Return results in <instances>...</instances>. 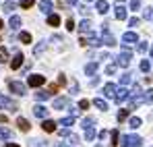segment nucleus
<instances>
[{
	"instance_id": "412c9836",
	"label": "nucleus",
	"mask_w": 153,
	"mask_h": 147,
	"mask_svg": "<svg viewBox=\"0 0 153 147\" xmlns=\"http://www.w3.org/2000/svg\"><path fill=\"white\" fill-rule=\"evenodd\" d=\"M52 93L50 91H35V99H39V101H46V99H50Z\"/></svg>"
},
{
	"instance_id": "7c9ffc66",
	"label": "nucleus",
	"mask_w": 153,
	"mask_h": 147,
	"mask_svg": "<svg viewBox=\"0 0 153 147\" xmlns=\"http://www.w3.org/2000/svg\"><path fill=\"white\" fill-rule=\"evenodd\" d=\"M44 50H46V42H39V44H37V46L33 48V54H35V56H39V54H42Z\"/></svg>"
},
{
	"instance_id": "b1692460",
	"label": "nucleus",
	"mask_w": 153,
	"mask_h": 147,
	"mask_svg": "<svg viewBox=\"0 0 153 147\" xmlns=\"http://www.w3.org/2000/svg\"><path fill=\"white\" fill-rule=\"evenodd\" d=\"M93 104H95V108H100V110H102V112H105V110H108V101H103L102 98L93 99Z\"/></svg>"
},
{
	"instance_id": "4be33fe9",
	"label": "nucleus",
	"mask_w": 153,
	"mask_h": 147,
	"mask_svg": "<svg viewBox=\"0 0 153 147\" xmlns=\"http://www.w3.org/2000/svg\"><path fill=\"white\" fill-rule=\"evenodd\" d=\"M48 25L58 27V25H60V17H58V15H54V13H52V15H48Z\"/></svg>"
},
{
	"instance_id": "f704fd0d",
	"label": "nucleus",
	"mask_w": 153,
	"mask_h": 147,
	"mask_svg": "<svg viewBox=\"0 0 153 147\" xmlns=\"http://www.w3.org/2000/svg\"><path fill=\"white\" fill-rule=\"evenodd\" d=\"M29 147H48L44 141H39V139H31L29 141Z\"/></svg>"
},
{
	"instance_id": "5fc2aeb1",
	"label": "nucleus",
	"mask_w": 153,
	"mask_h": 147,
	"mask_svg": "<svg viewBox=\"0 0 153 147\" xmlns=\"http://www.w3.org/2000/svg\"><path fill=\"white\" fill-rule=\"evenodd\" d=\"M66 2H68V4H76L79 0H66Z\"/></svg>"
},
{
	"instance_id": "72a5a7b5",
	"label": "nucleus",
	"mask_w": 153,
	"mask_h": 147,
	"mask_svg": "<svg viewBox=\"0 0 153 147\" xmlns=\"http://www.w3.org/2000/svg\"><path fill=\"white\" fill-rule=\"evenodd\" d=\"M143 17H145L147 21H153V6H147V8H145V13H143Z\"/></svg>"
},
{
	"instance_id": "a19ab883",
	"label": "nucleus",
	"mask_w": 153,
	"mask_h": 147,
	"mask_svg": "<svg viewBox=\"0 0 153 147\" xmlns=\"http://www.w3.org/2000/svg\"><path fill=\"white\" fill-rule=\"evenodd\" d=\"M139 8H141V0H130V10H134V13H137Z\"/></svg>"
},
{
	"instance_id": "09e8293b",
	"label": "nucleus",
	"mask_w": 153,
	"mask_h": 147,
	"mask_svg": "<svg viewBox=\"0 0 153 147\" xmlns=\"http://www.w3.org/2000/svg\"><path fill=\"white\" fill-rule=\"evenodd\" d=\"M79 10H81V15H85V17L89 19V8H87V6H79Z\"/></svg>"
},
{
	"instance_id": "4468645a",
	"label": "nucleus",
	"mask_w": 153,
	"mask_h": 147,
	"mask_svg": "<svg viewBox=\"0 0 153 147\" xmlns=\"http://www.w3.org/2000/svg\"><path fill=\"white\" fill-rule=\"evenodd\" d=\"M39 10L46 13V15H52V0H42L39 2Z\"/></svg>"
},
{
	"instance_id": "8fccbe9b",
	"label": "nucleus",
	"mask_w": 153,
	"mask_h": 147,
	"mask_svg": "<svg viewBox=\"0 0 153 147\" xmlns=\"http://www.w3.org/2000/svg\"><path fill=\"white\" fill-rule=\"evenodd\" d=\"M64 83H66V77H64V75H60V77H58V87H60V85H64Z\"/></svg>"
},
{
	"instance_id": "39448f33",
	"label": "nucleus",
	"mask_w": 153,
	"mask_h": 147,
	"mask_svg": "<svg viewBox=\"0 0 153 147\" xmlns=\"http://www.w3.org/2000/svg\"><path fill=\"white\" fill-rule=\"evenodd\" d=\"M0 108H6V110H10V112H17V104L13 101V99H8V98H4V96H0Z\"/></svg>"
},
{
	"instance_id": "f257e3e1",
	"label": "nucleus",
	"mask_w": 153,
	"mask_h": 147,
	"mask_svg": "<svg viewBox=\"0 0 153 147\" xmlns=\"http://www.w3.org/2000/svg\"><path fill=\"white\" fill-rule=\"evenodd\" d=\"M130 56H132V52L128 46H122V52L116 56V66H128L130 64Z\"/></svg>"
},
{
	"instance_id": "4c0bfd02",
	"label": "nucleus",
	"mask_w": 153,
	"mask_h": 147,
	"mask_svg": "<svg viewBox=\"0 0 153 147\" xmlns=\"http://www.w3.org/2000/svg\"><path fill=\"white\" fill-rule=\"evenodd\" d=\"M6 60H8V50L0 48V62H6Z\"/></svg>"
},
{
	"instance_id": "aec40b11",
	"label": "nucleus",
	"mask_w": 153,
	"mask_h": 147,
	"mask_svg": "<svg viewBox=\"0 0 153 147\" xmlns=\"http://www.w3.org/2000/svg\"><path fill=\"white\" fill-rule=\"evenodd\" d=\"M10 137H13V131L6 128V126H0V139L4 141V139H10Z\"/></svg>"
},
{
	"instance_id": "13d9d810",
	"label": "nucleus",
	"mask_w": 153,
	"mask_h": 147,
	"mask_svg": "<svg viewBox=\"0 0 153 147\" xmlns=\"http://www.w3.org/2000/svg\"><path fill=\"white\" fill-rule=\"evenodd\" d=\"M87 2H91V0H87Z\"/></svg>"
},
{
	"instance_id": "1a4fd4ad",
	"label": "nucleus",
	"mask_w": 153,
	"mask_h": 147,
	"mask_svg": "<svg viewBox=\"0 0 153 147\" xmlns=\"http://www.w3.org/2000/svg\"><path fill=\"white\" fill-rule=\"evenodd\" d=\"M116 89H118V87H116L114 83H105V85H103V96H105V98H116Z\"/></svg>"
},
{
	"instance_id": "393cba45",
	"label": "nucleus",
	"mask_w": 153,
	"mask_h": 147,
	"mask_svg": "<svg viewBox=\"0 0 153 147\" xmlns=\"http://www.w3.org/2000/svg\"><path fill=\"white\" fill-rule=\"evenodd\" d=\"M85 73L87 75H95L97 73V62H89V64L85 66Z\"/></svg>"
},
{
	"instance_id": "bb28decb",
	"label": "nucleus",
	"mask_w": 153,
	"mask_h": 147,
	"mask_svg": "<svg viewBox=\"0 0 153 147\" xmlns=\"http://www.w3.org/2000/svg\"><path fill=\"white\" fill-rule=\"evenodd\" d=\"M128 124H130V126H132V128H139V126H141V124H143V120H141V118H139V116H132V118H130V120H128Z\"/></svg>"
},
{
	"instance_id": "6e6552de",
	"label": "nucleus",
	"mask_w": 153,
	"mask_h": 147,
	"mask_svg": "<svg viewBox=\"0 0 153 147\" xmlns=\"http://www.w3.org/2000/svg\"><path fill=\"white\" fill-rule=\"evenodd\" d=\"M130 98V91H128L126 87H120V89H116V101H118V104H122V101H126V99Z\"/></svg>"
},
{
	"instance_id": "c03bdc74",
	"label": "nucleus",
	"mask_w": 153,
	"mask_h": 147,
	"mask_svg": "<svg viewBox=\"0 0 153 147\" xmlns=\"http://www.w3.org/2000/svg\"><path fill=\"white\" fill-rule=\"evenodd\" d=\"M116 73V64H108L105 66V75H114Z\"/></svg>"
},
{
	"instance_id": "864d4df0",
	"label": "nucleus",
	"mask_w": 153,
	"mask_h": 147,
	"mask_svg": "<svg viewBox=\"0 0 153 147\" xmlns=\"http://www.w3.org/2000/svg\"><path fill=\"white\" fill-rule=\"evenodd\" d=\"M6 147H19L17 143H6Z\"/></svg>"
},
{
	"instance_id": "603ef678",
	"label": "nucleus",
	"mask_w": 153,
	"mask_h": 147,
	"mask_svg": "<svg viewBox=\"0 0 153 147\" xmlns=\"http://www.w3.org/2000/svg\"><path fill=\"white\" fill-rule=\"evenodd\" d=\"M8 118H6V114H0V122H6Z\"/></svg>"
},
{
	"instance_id": "5701e85b",
	"label": "nucleus",
	"mask_w": 153,
	"mask_h": 147,
	"mask_svg": "<svg viewBox=\"0 0 153 147\" xmlns=\"http://www.w3.org/2000/svg\"><path fill=\"white\" fill-rule=\"evenodd\" d=\"M93 122H95V120H93L91 116H85V118H83V122H81V126L87 131V128H93Z\"/></svg>"
},
{
	"instance_id": "7ed1b4c3",
	"label": "nucleus",
	"mask_w": 153,
	"mask_h": 147,
	"mask_svg": "<svg viewBox=\"0 0 153 147\" xmlns=\"http://www.w3.org/2000/svg\"><path fill=\"white\" fill-rule=\"evenodd\" d=\"M8 89H10L15 96H25V91H27L25 83H21V81H10V83H8Z\"/></svg>"
},
{
	"instance_id": "de8ad7c7",
	"label": "nucleus",
	"mask_w": 153,
	"mask_h": 147,
	"mask_svg": "<svg viewBox=\"0 0 153 147\" xmlns=\"http://www.w3.org/2000/svg\"><path fill=\"white\" fill-rule=\"evenodd\" d=\"M66 29H68V31L75 29V21H73V19H66Z\"/></svg>"
},
{
	"instance_id": "c9c22d12",
	"label": "nucleus",
	"mask_w": 153,
	"mask_h": 147,
	"mask_svg": "<svg viewBox=\"0 0 153 147\" xmlns=\"http://www.w3.org/2000/svg\"><path fill=\"white\" fill-rule=\"evenodd\" d=\"M139 25H141V19L139 17H130L128 19V27H139Z\"/></svg>"
},
{
	"instance_id": "bf43d9fd",
	"label": "nucleus",
	"mask_w": 153,
	"mask_h": 147,
	"mask_svg": "<svg viewBox=\"0 0 153 147\" xmlns=\"http://www.w3.org/2000/svg\"><path fill=\"white\" fill-rule=\"evenodd\" d=\"M13 2H15V0H13Z\"/></svg>"
},
{
	"instance_id": "79ce46f5",
	"label": "nucleus",
	"mask_w": 153,
	"mask_h": 147,
	"mask_svg": "<svg viewBox=\"0 0 153 147\" xmlns=\"http://www.w3.org/2000/svg\"><path fill=\"white\" fill-rule=\"evenodd\" d=\"M33 4H35V0H21V6L23 8H31Z\"/></svg>"
},
{
	"instance_id": "4d7b16f0",
	"label": "nucleus",
	"mask_w": 153,
	"mask_h": 147,
	"mask_svg": "<svg viewBox=\"0 0 153 147\" xmlns=\"http://www.w3.org/2000/svg\"><path fill=\"white\" fill-rule=\"evenodd\" d=\"M2 27H4V23H2V19H0V29H2Z\"/></svg>"
},
{
	"instance_id": "6ab92c4d",
	"label": "nucleus",
	"mask_w": 153,
	"mask_h": 147,
	"mask_svg": "<svg viewBox=\"0 0 153 147\" xmlns=\"http://www.w3.org/2000/svg\"><path fill=\"white\" fill-rule=\"evenodd\" d=\"M108 10H110V4L103 2V0H100V2H97V13H100V15H105Z\"/></svg>"
},
{
	"instance_id": "0eeeda50",
	"label": "nucleus",
	"mask_w": 153,
	"mask_h": 147,
	"mask_svg": "<svg viewBox=\"0 0 153 147\" xmlns=\"http://www.w3.org/2000/svg\"><path fill=\"white\" fill-rule=\"evenodd\" d=\"M139 42V35L134 33V31H126L124 35H122V44L124 46H130V44H137Z\"/></svg>"
},
{
	"instance_id": "3c124183",
	"label": "nucleus",
	"mask_w": 153,
	"mask_h": 147,
	"mask_svg": "<svg viewBox=\"0 0 153 147\" xmlns=\"http://www.w3.org/2000/svg\"><path fill=\"white\" fill-rule=\"evenodd\" d=\"M60 135H62V137H71V135H73V133H71V131H68V128H62V131H60Z\"/></svg>"
},
{
	"instance_id": "c756f323",
	"label": "nucleus",
	"mask_w": 153,
	"mask_h": 147,
	"mask_svg": "<svg viewBox=\"0 0 153 147\" xmlns=\"http://www.w3.org/2000/svg\"><path fill=\"white\" fill-rule=\"evenodd\" d=\"M128 112H130L128 108H122V110H118V120H120V122H122V120H126V118H128Z\"/></svg>"
},
{
	"instance_id": "2f4dec72",
	"label": "nucleus",
	"mask_w": 153,
	"mask_h": 147,
	"mask_svg": "<svg viewBox=\"0 0 153 147\" xmlns=\"http://www.w3.org/2000/svg\"><path fill=\"white\" fill-rule=\"evenodd\" d=\"M95 139V128H87L85 131V141H93Z\"/></svg>"
},
{
	"instance_id": "ddd939ff",
	"label": "nucleus",
	"mask_w": 153,
	"mask_h": 147,
	"mask_svg": "<svg viewBox=\"0 0 153 147\" xmlns=\"http://www.w3.org/2000/svg\"><path fill=\"white\" fill-rule=\"evenodd\" d=\"M42 128H44L46 133H54V131H56V122L50 120V118H46V120L42 122Z\"/></svg>"
},
{
	"instance_id": "ea45409f",
	"label": "nucleus",
	"mask_w": 153,
	"mask_h": 147,
	"mask_svg": "<svg viewBox=\"0 0 153 147\" xmlns=\"http://www.w3.org/2000/svg\"><path fill=\"white\" fill-rule=\"evenodd\" d=\"M120 143V135H118V131H112V145H118Z\"/></svg>"
},
{
	"instance_id": "dca6fc26",
	"label": "nucleus",
	"mask_w": 153,
	"mask_h": 147,
	"mask_svg": "<svg viewBox=\"0 0 153 147\" xmlns=\"http://www.w3.org/2000/svg\"><path fill=\"white\" fill-rule=\"evenodd\" d=\"M102 42H103V44H105V46H116V37H114L112 33H103Z\"/></svg>"
},
{
	"instance_id": "20e7f679",
	"label": "nucleus",
	"mask_w": 153,
	"mask_h": 147,
	"mask_svg": "<svg viewBox=\"0 0 153 147\" xmlns=\"http://www.w3.org/2000/svg\"><path fill=\"white\" fill-rule=\"evenodd\" d=\"M114 6H116V19H118V21H126V8H124V0H116V4H114Z\"/></svg>"
},
{
	"instance_id": "a211bd4d",
	"label": "nucleus",
	"mask_w": 153,
	"mask_h": 147,
	"mask_svg": "<svg viewBox=\"0 0 153 147\" xmlns=\"http://www.w3.org/2000/svg\"><path fill=\"white\" fill-rule=\"evenodd\" d=\"M89 29H91V21H89V19H83V21L79 23V31H81V33H87Z\"/></svg>"
},
{
	"instance_id": "a18cd8bd",
	"label": "nucleus",
	"mask_w": 153,
	"mask_h": 147,
	"mask_svg": "<svg viewBox=\"0 0 153 147\" xmlns=\"http://www.w3.org/2000/svg\"><path fill=\"white\" fill-rule=\"evenodd\" d=\"M147 48H149V46H147V42H139V46H137V50H139L141 54H143V52H145Z\"/></svg>"
},
{
	"instance_id": "f03ea898",
	"label": "nucleus",
	"mask_w": 153,
	"mask_h": 147,
	"mask_svg": "<svg viewBox=\"0 0 153 147\" xmlns=\"http://www.w3.org/2000/svg\"><path fill=\"white\" fill-rule=\"evenodd\" d=\"M141 137H137V135H124V137H120V147H141Z\"/></svg>"
},
{
	"instance_id": "9b49d317",
	"label": "nucleus",
	"mask_w": 153,
	"mask_h": 147,
	"mask_svg": "<svg viewBox=\"0 0 153 147\" xmlns=\"http://www.w3.org/2000/svg\"><path fill=\"white\" fill-rule=\"evenodd\" d=\"M23 58H25V56H23L21 52H17V54H15V58L10 60V69H15V71H17V69L23 64Z\"/></svg>"
},
{
	"instance_id": "f3484780",
	"label": "nucleus",
	"mask_w": 153,
	"mask_h": 147,
	"mask_svg": "<svg viewBox=\"0 0 153 147\" xmlns=\"http://www.w3.org/2000/svg\"><path fill=\"white\" fill-rule=\"evenodd\" d=\"M17 124H19V128H21V131H29V128H31V124H29V120H27V118H21V116H19V118H17Z\"/></svg>"
},
{
	"instance_id": "37998d69",
	"label": "nucleus",
	"mask_w": 153,
	"mask_h": 147,
	"mask_svg": "<svg viewBox=\"0 0 153 147\" xmlns=\"http://www.w3.org/2000/svg\"><path fill=\"white\" fill-rule=\"evenodd\" d=\"M89 108V99H81L79 101V110H87Z\"/></svg>"
},
{
	"instance_id": "e433bc0d",
	"label": "nucleus",
	"mask_w": 153,
	"mask_h": 147,
	"mask_svg": "<svg viewBox=\"0 0 153 147\" xmlns=\"http://www.w3.org/2000/svg\"><path fill=\"white\" fill-rule=\"evenodd\" d=\"M149 69H151V62L149 60H141V71L143 73H149Z\"/></svg>"
},
{
	"instance_id": "473e14b6",
	"label": "nucleus",
	"mask_w": 153,
	"mask_h": 147,
	"mask_svg": "<svg viewBox=\"0 0 153 147\" xmlns=\"http://www.w3.org/2000/svg\"><path fill=\"white\" fill-rule=\"evenodd\" d=\"M143 99H145V104H151L153 101V89H147V91L143 93Z\"/></svg>"
},
{
	"instance_id": "49530a36",
	"label": "nucleus",
	"mask_w": 153,
	"mask_h": 147,
	"mask_svg": "<svg viewBox=\"0 0 153 147\" xmlns=\"http://www.w3.org/2000/svg\"><path fill=\"white\" fill-rule=\"evenodd\" d=\"M71 93H73V96L79 93V85H76V81H71Z\"/></svg>"
},
{
	"instance_id": "9d476101",
	"label": "nucleus",
	"mask_w": 153,
	"mask_h": 147,
	"mask_svg": "<svg viewBox=\"0 0 153 147\" xmlns=\"http://www.w3.org/2000/svg\"><path fill=\"white\" fill-rule=\"evenodd\" d=\"M66 106H71V99L68 98H56L54 99V108L56 110H64Z\"/></svg>"
},
{
	"instance_id": "423d86ee",
	"label": "nucleus",
	"mask_w": 153,
	"mask_h": 147,
	"mask_svg": "<svg viewBox=\"0 0 153 147\" xmlns=\"http://www.w3.org/2000/svg\"><path fill=\"white\" fill-rule=\"evenodd\" d=\"M31 87H39V85H44L46 83V77L44 75H29V81H27Z\"/></svg>"
},
{
	"instance_id": "6e6d98bb",
	"label": "nucleus",
	"mask_w": 153,
	"mask_h": 147,
	"mask_svg": "<svg viewBox=\"0 0 153 147\" xmlns=\"http://www.w3.org/2000/svg\"><path fill=\"white\" fill-rule=\"evenodd\" d=\"M149 54H151V58H153V46H151V48H149Z\"/></svg>"
},
{
	"instance_id": "cd10ccee",
	"label": "nucleus",
	"mask_w": 153,
	"mask_h": 147,
	"mask_svg": "<svg viewBox=\"0 0 153 147\" xmlns=\"http://www.w3.org/2000/svg\"><path fill=\"white\" fill-rule=\"evenodd\" d=\"M128 83H132V75H130V73H126V75H122V77H120V85H122V87L128 85Z\"/></svg>"
},
{
	"instance_id": "c85d7f7f",
	"label": "nucleus",
	"mask_w": 153,
	"mask_h": 147,
	"mask_svg": "<svg viewBox=\"0 0 153 147\" xmlns=\"http://www.w3.org/2000/svg\"><path fill=\"white\" fill-rule=\"evenodd\" d=\"M58 124H64V126L68 128V126H73V124H75V116H66V118H62Z\"/></svg>"
},
{
	"instance_id": "a878e982",
	"label": "nucleus",
	"mask_w": 153,
	"mask_h": 147,
	"mask_svg": "<svg viewBox=\"0 0 153 147\" xmlns=\"http://www.w3.org/2000/svg\"><path fill=\"white\" fill-rule=\"evenodd\" d=\"M19 40H21L23 44H31V33H29V31H21V33H19Z\"/></svg>"
},
{
	"instance_id": "f8f14e48",
	"label": "nucleus",
	"mask_w": 153,
	"mask_h": 147,
	"mask_svg": "<svg viewBox=\"0 0 153 147\" xmlns=\"http://www.w3.org/2000/svg\"><path fill=\"white\" fill-rule=\"evenodd\" d=\"M33 114H35L37 118H44V120H46V118H48V108H44V106H35V108H33Z\"/></svg>"
},
{
	"instance_id": "2eb2a0df",
	"label": "nucleus",
	"mask_w": 153,
	"mask_h": 147,
	"mask_svg": "<svg viewBox=\"0 0 153 147\" xmlns=\"http://www.w3.org/2000/svg\"><path fill=\"white\" fill-rule=\"evenodd\" d=\"M8 27H10V29H19V27H21V17H19V15H13L10 21H8Z\"/></svg>"
},
{
	"instance_id": "58836bf2",
	"label": "nucleus",
	"mask_w": 153,
	"mask_h": 147,
	"mask_svg": "<svg viewBox=\"0 0 153 147\" xmlns=\"http://www.w3.org/2000/svg\"><path fill=\"white\" fill-rule=\"evenodd\" d=\"M2 8H4V13H13L15 10V2H4Z\"/></svg>"
}]
</instances>
